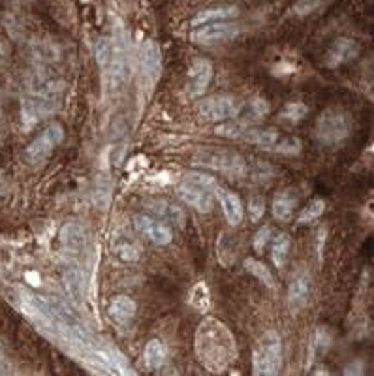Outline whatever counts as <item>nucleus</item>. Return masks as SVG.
<instances>
[{"label": "nucleus", "instance_id": "nucleus-1", "mask_svg": "<svg viewBox=\"0 0 374 376\" xmlns=\"http://www.w3.org/2000/svg\"><path fill=\"white\" fill-rule=\"evenodd\" d=\"M194 348L200 363L211 372H224L237 359V344L230 327L213 316L203 318L196 327Z\"/></svg>", "mask_w": 374, "mask_h": 376}, {"label": "nucleus", "instance_id": "nucleus-2", "mask_svg": "<svg viewBox=\"0 0 374 376\" xmlns=\"http://www.w3.org/2000/svg\"><path fill=\"white\" fill-rule=\"evenodd\" d=\"M63 87L55 81L41 83V85L30 89L21 104V117H23L25 126L30 128L32 125L58 111L60 104H63Z\"/></svg>", "mask_w": 374, "mask_h": 376}, {"label": "nucleus", "instance_id": "nucleus-3", "mask_svg": "<svg viewBox=\"0 0 374 376\" xmlns=\"http://www.w3.org/2000/svg\"><path fill=\"white\" fill-rule=\"evenodd\" d=\"M280 367H283V341L276 331H265L252 350V375H278Z\"/></svg>", "mask_w": 374, "mask_h": 376}, {"label": "nucleus", "instance_id": "nucleus-4", "mask_svg": "<svg viewBox=\"0 0 374 376\" xmlns=\"http://www.w3.org/2000/svg\"><path fill=\"white\" fill-rule=\"evenodd\" d=\"M352 134V117L340 108L323 109L316 120V139L323 145H339Z\"/></svg>", "mask_w": 374, "mask_h": 376}, {"label": "nucleus", "instance_id": "nucleus-5", "mask_svg": "<svg viewBox=\"0 0 374 376\" xmlns=\"http://www.w3.org/2000/svg\"><path fill=\"white\" fill-rule=\"evenodd\" d=\"M192 162L203 168L222 171L231 177H245L248 173L247 160L233 151H198Z\"/></svg>", "mask_w": 374, "mask_h": 376}, {"label": "nucleus", "instance_id": "nucleus-6", "mask_svg": "<svg viewBox=\"0 0 374 376\" xmlns=\"http://www.w3.org/2000/svg\"><path fill=\"white\" fill-rule=\"evenodd\" d=\"M64 142V128L58 123H51L46 126L32 142L25 149V160L30 165H38L46 162L55 149Z\"/></svg>", "mask_w": 374, "mask_h": 376}, {"label": "nucleus", "instance_id": "nucleus-7", "mask_svg": "<svg viewBox=\"0 0 374 376\" xmlns=\"http://www.w3.org/2000/svg\"><path fill=\"white\" fill-rule=\"evenodd\" d=\"M239 104L236 98L228 96V94H213L200 100L196 106L200 117H203L209 123H222V120L236 119L239 113Z\"/></svg>", "mask_w": 374, "mask_h": 376}, {"label": "nucleus", "instance_id": "nucleus-8", "mask_svg": "<svg viewBox=\"0 0 374 376\" xmlns=\"http://www.w3.org/2000/svg\"><path fill=\"white\" fill-rule=\"evenodd\" d=\"M241 27L233 21H214V23L202 25L196 27V30L192 32V40L203 46H217V44H224V42L233 40L239 35Z\"/></svg>", "mask_w": 374, "mask_h": 376}, {"label": "nucleus", "instance_id": "nucleus-9", "mask_svg": "<svg viewBox=\"0 0 374 376\" xmlns=\"http://www.w3.org/2000/svg\"><path fill=\"white\" fill-rule=\"evenodd\" d=\"M139 66L141 74L149 87H155L162 74V51L160 46L153 40H145L139 47Z\"/></svg>", "mask_w": 374, "mask_h": 376}, {"label": "nucleus", "instance_id": "nucleus-10", "mask_svg": "<svg viewBox=\"0 0 374 376\" xmlns=\"http://www.w3.org/2000/svg\"><path fill=\"white\" fill-rule=\"evenodd\" d=\"M134 224L136 228L145 235V239H149L153 245L156 246H166L172 243L173 234L169 224L162 223L158 218L147 217V215H138L134 217Z\"/></svg>", "mask_w": 374, "mask_h": 376}, {"label": "nucleus", "instance_id": "nucleus-11", "mask_svg": "<svg viewBox=\"0 0 374 376\" xmlns=\"http://www.w3.org/2000/svg\"><path fill=\"white\" fill-rule=\"evenodd\" d=\"M179 196L183 198L191 207H194L196 211L207 215L213 211V192L209 188L198 184V182L186 179V181L179 187Z\"/></svg>", "mask_w": 374, "mask_h": 376}, {"label": "nucleus", "instance_id": "nucleus-12", "mask_svg": "<svg viewBox=\"0 0 374 376\" xmlns=\"http://www.w3.org/2000/svg\"><path fill=\"white\" fill-rule=\"evenodd\" d=\"M213 64L209 63L207 58H196L192 61L191 70H188V85L186 91L192 98L202 96L203 92L207 91L211 81H213Z\"/></svg>", "mask_w": 374, "mask_h": 376}, {"label": "nucleus", "instance_id": "nucleus-13", "mask_svg": "<svg viewBox=\"0 0 374 376\" xmlns=\"http://www.w3.org/2000/svg\"><path fill=\"white\" fill-rule=\"evenodd\" d=\"M58 239H60L63 251L70 256H81L86 251V245H89L86 230L77 223L64 224L60 228V234H58Z\"/></svg>", "mask_w": 374, "mask_h": 376}, {"label": "nucleus", "instance_id": "nucleus-14", "mask_svg": "<svg viewBox=\"0 0 374 376\" xmlns=\"http://www.w3.org/2000/svg\"><path fill=\"white\" fill-rule=\"evenodd\" d=\"M359 55V44L350 38H337L331 44L329 51L323 57V64L328 68H339L342 64L350 63Z\"/></svg>", "mask_w": 374, "mask_h": 376}, {"label": "nucleus", "instance_id": "nucleus-15", "mask_svg": "<svg viewBox=\"0 0 374 376\" xmlns=\"http://www.w3.org/2000/svg\"><path fill=\"white\" fill-rule=\"evenodd\" d=\"M299 190L297 188H286L283 192H278L273 200V206H271V211H273V217L278 220V223H288L292 220V217L297 211V206H299Z\"/></svg>", "mask_w": 374, "mask_h": 376}, {"label": "nucleus", "instance_id": "nucleus-16", "mask_svg": "<svg viewBox=\"0 0 374 376\" xmlns=\"http://www.w3.org/2000/svg\"><path fill=\"white\" fill-rule=\"evenodd\" d=\"M213 194L214 198L219 200L228 224H230V226H239V224L243 223V215H245V213H243V203L241 200H239V196L233 194V192L228 190V188L219 187V184L214 187Z\"/></svg>", "mask_w": 374, "mask_h": 376}, {"label": "nucleus", "instance_id": "nucleus-17", "mask_svg": "<svg viewBox=\"0 0 374 376\" xmlns=\"http://www.w3.org/2000/svg\"><path fill=\"white\" fill-rule=\"evenodd\" d=\"M136 301L130 296L119 294V296L111 297L110 305H108V314L110 318L119 325H128L136 316Z\"/></svg>", "mask_w": 374, "mask_h": 376}, {"label": "nucleus", "instance_id": "nucleus-18", "mask_svg": "<svg viewBox=\"0 0 374 376\" xmlns=\"http://www.w3.org/2000/svg\"><path fill=\"white\" fill-rule=\"evenodd\" d=\"M311 279L307 275H297L288 288V305L292 311H301L307 307V303L311 299Z\"/></svg>", "mask_w": 374, "mask_h": 376}, {"label": "nucleus", "instance_id": "nucleus-19", "mask_svg": "<svg viewBox=\"0 0 374 376\" xmlns=\"http://www.w3.org/2000/svg\"><path fill=\"white\" fill-rule=\"evenodd\" d=\"M113 252L121 262L134 263L139 262L143 256V249L139 245L138 241L132 239L130 235H119L113 243Z\"/></svg>", "mask_w": 374, "mask_h": 376}, {"label": "nucleus", "instance_id": "nucleus-20", "mask_svg": "<svg viewBox=\"0 0 374 376\" xmlns=\"http://www.w3.org/2000/svg\"><path fill=\"white\" fill-rule=\"evenodd\" d=\"M239 139L250 145H258V147H273L278 142V132L273 128H252V126H245L241 132Z\"/></svg>", "mask_w": 374, "mask_h": 376}, {"label": "nucleus", "instance_id": "nucleus-21", "mask_svg": "<svg viewBox=\"0 0 374 376\" xmlns=\"http://www.w3.org/2000/svg\"><path fill=\"white\" fill-rule=\"evenodd\" d=\"M237 15H239V8L237 6L211 8V10H203V12H200L198 15H194L191 25L196 29V27L214 23V21H230V19L237 18Z\"/></svg>", "mask_w": 374, "mask_h": 376}, {"label": "nucleus", "instance_id": "nucleus-22", "mask_svg": "<svg viewBox=\"0 0 374 376\" xmlns=\"http://www.w3.org/2000/svg\"><path fill=\"white\" fill-rule=\"evenodd\" d=\"M64 288H66V294L70 296V299L75 303V305H83L85 303V277L81 273L79 269H68L63 277Z\"/></svg>", "mask_w": 374, "mask_h": 376}, {"label": "nucleus", "instance_id": "nucleus-23", "mask_svg": "<svg viewBox=\"0 0 374 376\" xmlns=\"http://www.w3.org/2000/svg\"><path fill=\"white\" fill-rule=\"evenodd\" d=\"M166 346L160 339H153V341L147 342V346L143 350V361L149 369H160L162 365L166 363Z\"/></svg>", "mask_w": 374, "mask_h": 376}, {"label": "nucleus", "instance_id": "nucleus-24", "mask_svg": "<svg viewBox=\"0 0 374 376\" xmlns=\"http://www.w3.org/2000/svg\"><path fill=\"white\" fill-rule=\"evenodd\" d=\"M267 113H269V104L265 102L264 98H250L245 106L239 108L237 115H243V123L248 125V123H254V120L264 119Z\"/></svg>", "mask_w": 374, "mask_h": 376}, {"label": "nucleus", "instance_id": "nucleus-25", "mask_svg": "<svg viewBox=\"0 0 374 376\" xmlns=\"http://www.w3.org/2000/svg\"><path fill=\"white\" fill-rule=\"evenodd\" d=\"M243 265H245V269H247L248 273L252 275V277H256L265 288L275 290L276 282L275 279H273V273H271L269 268H267L265 263H262L259 260H256V258H247V260L243 262Z\"/></svg>", "mask_w": 374, "mask_h": 376}, {"label": "nucleus", "instance_id": "nucleus-26", "mask_svg": "<svg viewBox=\"0 0 374 376\" xmlns=\"http://www.w3.org/2000/svg\"><path fill=\"white\" fill-rule=\"evenodd\" d=\"M290 237L286 234H278L271 243V258H273V263L276 268L283 269L286 260H288V252H290Z\"/></svg>", "mask_w": 374, "mask_h": 376}, {"label": "nucleus", "instance_id": "nucleus-27", "mask_svg": "<svg viewBox=\"0 0 374 376\" xmlns=\"http://www.w3.org/2000/svg\"><path fill=\"white\" fill-rule=\"evenodd\" d=\"M149 207L150 211L156 213L164 220H167V224H181L184 220L181 209L167 203V201H153V203H149Z\"/></svg>", "mask_w": 374, "mask_h": 376}, {"label": "nucleus", "instance_id": "nucleus-28", "mask_svg": "<svg viewBox=\"0 0 374 376\" xmlns=\"http://www.w3.org/2000/svg\"><path fill=\"white\" fill-rule=\"evenodd\" d=\"M323 211H325V201L316 198V200L309 201L305 207H303V211L299 213V217H297V223L299 224H311L314 220L322 217Z\"/></svg>", "mask_w": 374, "mask_h": 376}, {"label": "nucleus", "instance_id": "nucleus-29", "mask_svg": "<svg viewBox=\"0 0 374 376\" xmlns=\"http://www.w3.org/2000/svg\"><path fill=\"white\" fill-rule=\"evenodd\" d=\"M331 2V0H299L292 6V13L295 18H309L312 13H316L318 10H322Z\"/></svg>", "mask_w": 374, "mask_h": 376}, {"label": "nucleus", "instance_id": "nucleus-30", "mask_svg": "<svg viewBox=\"0 0 374 376\" xmlns=\"http://www.w3.org/2000/svg\"><path fill=\"white\" fill-rule=\"evenodd\" d=\"M309 113V108H307L303 102H290L284 106L283 113H280V120L284 123H290V125H297L299 120H303Z\"/></svg>", "mask_w": 374, "mask_h": 376}, {"label": "nucleus", "instance_id": "nucleus-31", "mask_svg": "<svg viewBox=\"0 0 374 376\" xmlns=\"http://www.w3.org/2000/svg\"><path fill=\"white\" fill-rule=\"evenodd\" d=\"M191 305L198 311H207L211 305V296H209V288L205 282H198L191 292Z\"/></svg>", "mask_w": 374, "mask_h": 376}, {"label": "nucleus", "instance_id": "nucleus-32", "mask_svg": "<svg viewBox=\"0 0 374 376\" xmlns=\"http://www.w3.org/2000/svg\"><path fill=\"white\" fill-rule=\"evenodd\" d=\"M271 149H273L275 153L284 154V156H297V154L301 153V142L297 137H284V139L278 137V142Z\"/></svg>", "mask_w": 374, "mask_h": 376}, {"label": "nucleus", "instance_id": "nucleus-33", "mask_svg": "<svg viewBox=\"0 0 374 376\" xmlns=\"http://www.w3.org/2000/svg\"><path fill=\"white\" fill-rule=\"evenodd\" d=\"M248 213H250V218L254 223H258L259 218L264 217L265 213V201L262 196H252L250 201H248Z\"/></svg>", "mask_w": 374, "mask_h": 376}, {"label": "nucleus", "instance_id": "nucleus-34", "mask_svg": "<svg viewBox=\"0 0 374 376\" xmlns=\"http://www.w3.org/2000/svg\"><path fill=\"white\" fill-rule=\"evenodd\" d=\"M271 241V228L269 226H264V228H259L254 235V251L262 254L265 249V245Z\"/></svg>", "mask_w": 374, "mask_h": 376}, {"label": "nucleus", "instance_id": "nucleus-35", "mask_svg": "<svg viewBox=\"0 0 374 376\" xmlns=\"http://www.w3.org/2000/svg\"><path fill=\"white\" fill-rule=\"evenodd\" d=\"M331 346V333H329L328 327H318L316 330V342H314V350H320V352H325L328 348Z\"/></svg>", "mask_w": 374, "mask_h": 376}, {"label": "nucleus", "instance_id": "nucleus-36", "mask_svg": "<svg viewBox=\"0 0 374 376\" xmlns=\"http://www.w3.org/2000/svg\"><path fill=\"white\" fill-rule=\"evenodd\" d=\"M8 61H10V46H8L6 40L0 38V68L6 66Z\"/></svg>", "mask_w": 374, "mask_h": 376}, {"label": "nucleus", "instance_id": "nucleus-37", "mask_svg": "<svg viewBox=\"0 0 374 376\" xmlns=\"http://www.w3.org/2000/svg\"><path fill=\"white\" fill-rule=\"evenodd\" d=\"M6 188H8V179L6 175H4V171H0V196L6 192Z\"/></svg>", "mask_w": 374, "mask_h": 376}, {"label": "nucleus", "instance_id": "nucleus-38", "mask_svg": "<svg viewBox=\"0 0 374 376\" xmlns=\"http://www.w3.org/2000/svg\"><path fill=\"white\" fill-rule=\"evenodd\" d=\"M4 132V104H2V94H0V134Z\"/></svg>", "mask_w": 374, "mask_h": 376}]
</instances>
